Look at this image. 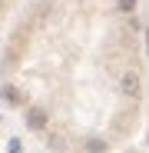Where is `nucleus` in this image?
Listing matches in <instances>:
<instances>
[{
    "label": "nucleus",
    "mask_w": 149,
    "mask_h": 153,
    "mask_svg": "<svg viewBox=\"0 0 149 153\" xmlns=\"http://www.w3.org/2000/svg\"><path fill=\"white\" fill-rule=\"evenodd\" d=\"M10 4H13V0H0V17H4V13L10 10Z\"/></svg>",
    "instance_id": "nucleus-2"
},
{
    "label": "nucleus",
    "mask_w": 149,
    "mask_h": 153,
    "mask_svg": "<svg viewBox=\"0 0 149 153\" xmlns=\"http://www.w3.org/2000/svg\"><path fill=\"white\" fill-rule=\"evenodd\" d=\"M136 0H37L10 43L7 97L33 130L76 143L80 76L123 133L142 97Z\"/></svg>",
    "instance_id": "nucleus-1"
}]
</instances>
